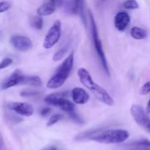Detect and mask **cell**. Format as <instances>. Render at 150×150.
Here are the masks:
<instances>
[{
	"label": "cell",
	"instance_id": "29",
	"mask_svg": "<svg viewBox=\"0 0 150 150\" xmlns=\"http://www.w3.org/2000/svg\"><path fill=\"white\" fill-rule=\"evenodd\" d=\"M49 112H50L49 107H45V108H43L40 111V115L42 116V117H45V116H46Z\"/></svg>",
	"mask_w": 150,
	"mask_h": 150
},
{
	"label": "cell",
	"instance_id": "27",
	"mask_svg": "<svg viewBox=\"0 0 150 150\" xmlns=\"http://www.w3.org/2000/svg\"><path fill=\"white\" fill-rule=\"evenodd\" d=\"M11 7V3L10 1H0V13L7 11Z\"/></svg>",
	"mask_w": 150,
	"mask_h": 150
},
{
	"label": "cell",
	"instance_id": "19",
	"mask_svg": "<svg viewBox=\"0 0 150 150\" xmlns=\"http://www.w3.org/2000/svg\"><path fill=\"white\" fill-rule=\"evenodd\" d=\"M69 47H70V43H69L68 42L67 43H66L62 48H60L59 51H57V52L54 54V56H53L52 57L53 61L58 62L59 61V60H61L64 57V55L67 53V51H68L69 50Z\"/></svg>",
	"mask_w": 150,
	"mask_h": 150
},
{
	"label": "cell",
	"instance_id": "12",
	"mask_svg": "<svg viewBox=\"0 0 150 150\" xmlns=\"http://www.w3.org/2000/svg\"><path fill=\"white\" fill-rule=\"evenodd\" d=\"M71 98L76 104L83 105L89 101V95L82 88L75 87L71 91Z\"/></svg>",
	"mask_w": 150,
	"mask_h": 150
},
{
	"label": "cell",
	"instance_id": "9",
	"mask_svg": "<svg viewBox=\"0 0 150 150\" xmlns=\"http://www.w3.org/2000/svg\"><path fill=\"white\" fill-rule=\"evenodd\" d=\"M10 42L15 49L25 52L32 48V42L29 38L23 35H13L10 38Z\"/></svg>",
	"mask_w": 150,
	"mask_h": 150
},
{
	"label": "cell",
	"instance_id": "22",
	"mask_svg": "<svg viewBox=\"0 0 150 150\" xmlns=\"http://www.w3.org/2000/svg\"><path fill=\"white\" fill-rule=\"evenodd\" d=\"M122 6L124 8L127 9V10H136L139 7V3L135 0H127V1H125L122 3Z\"/></svg>",
	"mask_w": 150,
	"mask_h": 150
},
{
	"label": "cell",
	"instance_id": "7",
	"mask_svg": "<svg viewBox=\"0 0 150 150\" xmlns=\"http://www.w3.org/2000/svg\"><path fill=\"white\" fill-rule=\"evenodd\" d=\"M130 114L138 125L150 133V118L141 105L136 104L132 105Z\"/></svg>",
	"mask_w": 150,
	"mask_h": 150
},
{
	"label": "cell",
	"instance_id": "11",
	"mask_svg": "<svg viewBox=\"0 0 150 150\" xmlns=\"http://www.w3.org/2000/svg\"><path fill=\"white\" fill-rule=\"evenodd\" d=\"M130 22V17L127 12L120 11L114 17V26L120 32H124Z\"/></svg>",
	"mask_w": 150,
	"mask_h": 150
},
{
	"label": "cell",
	"instance_id": "25",
	"mask_svg": "<svg viewBox=\"0 0 150 150\" xmlns=\"http://www.w3.org/2000/svg\"><path fill=\"white\" fill-rule=\"evenodd\" d=\"M12 63H13V59L10 57H5V58L2 59L1 61L0 62V70L7 68Z\"/></svg>",
	"mask_w": 150,
	"mask_h": 150
},
{
	"label": "cell",
	"instance_id": "14",
	"mask_svg": "<svg viewBox=\"0 0 150 150\" xmlns=\"http://www.w3.org/2000/svg\"><path fill=\"white\" fill-rule=\"evenodd\" d=\"M20 84L29 85L34 87H39L42 84V79L38 76H25L22 75Z\"/></svg>",
	"mask_w": 150,
	"mask_h": 150
},
{
	"label": "cell",
	"instance_id": "18",
	"mask_svg": "<svg viewBox=\"0 0 150 150\" xmlns=\"http://www.w3.org/2000/svg\"><path fill=\"white\" fill-rule=\"evenodd\" d=\"M29 24L32 29L36 30H41L43 27V19L41 16H34L30 18Z\"/></svg>",
	"mask_w": 150,
	"mask_h": 150
},
{
	"label": "cell",
	"instance_id": "20",
	"mask_svg": "<svg viewBox=\"0 0 150 150\" xmlns=\"http://www.w3.org/2000/svg\"><path fill=\"white\" fill-rule=\"evenodd\" d=\"M101 131H102V129L101 128L88 130V131L83 132V133L78 135V136H76L75 139H76V140H77V141L83 140V139H89L91 137H92V136H95V134H97V133H100V132H101Z\"/></svg>",
	"mask_w": 150,
	"mask_h": 150
},
{
	"label": "cell",
	"instance_id": "2",
	"mask_svg": "<svg viewBox=\"0 0 150 150\" xmlns=\"http://www.w3.org/2000/svg\"><path fill=\"white\" fill-rule=\"evenodd\" d=\"M74 63V53L71 52L62 62L46 83L47 88L57 89L62 86L70 76Z\"/></svg>",
	"mask_w": 150,
	"mask_h": 150
},
{
	"label": "cell",
	"instance_id": "28",
	"mask_svg": "<svg viewBox=\"0 0 150 150\" xmlns=\"http://www.w3.org/2000/svg\"><path fill=\"white\" fill-rule=\"evenodd\" d=\"M150 92V81L145 83L143 86H142L140 90L141 95H146L149 94Z\"/></svg>",
	"mask_w": 150,
	"mask_h": 150
},
{
	"label": "cell",
	"instance_id": "31",
	"mask_svg": "<svg viewBox=\"0 0 150 150\" xmlns=\"http://www.w3.org/2000/svg\"><path fill=\"white\" fill-rule=\"evenodd\" d=\"M42 150H57V149L55 146H49V147L45 148V149H43Z\"/></svg>",
	"mask_w": 150,
	"mask_h": 150
},
{
	"label": "cell",
	"instance_id": "13",
	"mask_svg": "<svg viewBox=\"0 0 150 150\" xmlns=\"http://www.w3.org/2000/svg\"><path fill=\"white\" fill-rule=\"evenodd\" d=\"M57 1H48L44 2L37 10V13L39 16H48L53 14L57 8Z\"/></svg>",
	"mask_w": 150,
	"mask_h": 150
},
{
	"label": "cell",
	"instance_id": "4",
	"mask_svg": "<svg viewBox=\"0 0 150 150\" xmlns=\"http://www.w3.org/2000/svg\"><path fill=\"white\" fill-rule=\"evenodd\" d=\"M89 22H90L91 35H92V40H93L92 42L94 43L95 51H96L97 54H98V57H99L100 62L101 66H102L103 70L106 73L107 76H110L109 67H108L106 57H105V52H104L103 48L102 42H101V40L99 37V33H98L96 22H95L93 14H92V13L90 10H89Z\"/></svg>",
	"mask_w": 150,
	"mask_h": 150
},
{
	"label": "cell",
	"instance_id": "30",
	"mask_svg": "<svg viewBox=\"0 0 150 150\" xmlns=\"http://www.w3.org/2000/svg\"><path fill=\"white\" fill-rule=\"evenodd\" d=\"M145 111H146V114H150V98H149V100L148 101L147 103V105H146V108Z\"/></svg>",
	"mask_w": 150,
	"mask_h": 150
},
{
	"label": "cell",
	"instance_id": "10",
	"mask_svg": "<svg viewBox=\"0 0 150 150\" xmlns=\"http://www.w3.org/2000/svg\"><path fill=\"white\" fill-rule=\"evenodd\" d=\"M23 73H21L20 70L17 69L15 70L6 79H4L1 83L0 84V89L1 90H6L10 88L16 86V85L20 84L21 79Z\"/></svg>",
	"mask_w": 150,
	"mask_h": 150
},
{
	"label": "cell",
	"instance_id": "8",
	"mask_svg": "<svg viewBox=\"0 0 150 150\" xmlns=\"http://www.w3.org/2000/svg\"><path fill=\"white\" fill-rule=\"evenodd\" d=\"M7 107L9 110L14 111L21 117H31L34 113L33 106L28 103L10 102L7 103Z\"/></svg>",
	"mask_w": 150,
	"mask_h": 150
},
{
	"label": "cell",
	"instance_id": "32",
	"mask_svg": "<svg viewBox=\"0 0 150 150\" xmlns=\"http://www.w3.org/2000/svg\"><path fill=\"white\" fill-rule=\"evenodd\" d=\"M130 150H150V149H142V148H136V149H130Z\"/></svg>",
	"mask_w": 150,
	"mask_h": 150
},
{
	"label": "cell",
	"instance_id": "3",
	"mask_svg": "<svg viewBox=\"0 0 150 150\" xmlns=\"http://www.w3.org/2000/svg\"><path fill=\"white\" fill-rule=\"evenodd\" d=\"M129 138V133L122 129H109L101 131L91 137L89 140L105 144H121Z\"/></svg>",
	"mask_w": 150,
	"mask_h": 150
},
{
	"label": "cell",
	"instance_id": "24",
	"mask_svg": "<svg viewBox=\"0 0 150 150\" xmlns=\"http://www.w3.org/2000/svg\"><path fill=\"white\" fill-rule=\"evenodd\" d=\"M40 92H37V91H33L31 90V89H26V90H23L21 92V96L24 97V98H29V97H36L38 95H40Z\"/></svg>",
	"mask_w": 150,
	"mask_h": 150
},
{
	"label": "cell",
	"instance_id": "23",
	"mask_svg": "<svg viewBox=\"0 0 150 150\" xmlns=\"http://www.w3.org/2000/svg\"><path fill=\"white\" fill-rule=\"evenodd\" d=\"M62 116L59 114H56L54 115L51 116L49 119H48V122L46 123L47 127H51V126L54 125L55 124H57L59 121L62 119Z\"/></svg>",
	"mask_w": 150,
	"mask_h": 150
},
{
	"label": "cell",
	"instance_id": "21",
	"mask_svg": "<svg viewBox=\"0 0 150 150\" xmlns=\"http://www.w3.org/2000/svg\"><path fill=\"white\" fill-rule=\"evenodd\" d=\"M79 13L80 14L82 22L85 26H87V23H86V12H85V1H79Z\"/></svg>",
	"mask_w": 150,
	"mask_h": 150
},
{
	"label": "cell",
	"instance_id": "5",
	"mask_svg": "<svg viewBox=\"0 0 150 150\" xmlns=\"http://www.w3.org/2000/svg\"><path fill=\"white\" fill-rule=\"evenodd\" d=\"M68 92H59L52 93L45 97V103L48 105L60 108L67 114L75 111V105L67 99Z\"/></svg>",
	"mask_w": 150,
	"mask_h": 150
},
{
	"label": "cell",
	"instance_id": "17",
	"mask_svg": "<svg viewBox=\"0 0 150 150\" xmlns=\"http://www.w3.org/2000/svg\"><path fill=\"white\" fill-rule=\"evenodd\" d=\"M126 146L136 148H142V149H150V141L146 139H139V140H136L127 144Z\"/></svg>",
	"mask_w": 150,
	"mask_h": 150
},
{
	"label": "cell",
	"instance_id": "6",
	"mask_svg": "<svg viewBox=\"0 0 150 150\" xmlns=\"http://www.w3.org/2000/svg\"><path fill=\"white\" fill-rule=\"evenodd\" d=\"M62 23L59 20H56L51 26L44 38L43 48L45 49H50L58 42L61 38Z\"/></svg>",
	"mask_w": 150,
	"mask_h": 150
},
{
	"label": "cell",
	"instance_id": "15",
	"mask_svg": "<svg viewBox=\"0 0 150 150\" xmlns=\"http://www.w3.org/2000/svg\"><path fill=\"white\" fill-rule=\"evenodd\" d=\"M64 13L68 15H76L79 13V1H62Z\"/></svg>",
	"mask_w": 150,
	"mask_h": 150
},
{
	"label": "cell",
	"instance_id": "16",
	"mask_svg": "<svg viewBox=\"0 0 150 150\" xmlns=\"http://www.w3.org/2000/svg\"><path fill=\"white\" fill-rule=\"evenodd\" d=\"M130 35L135 40H143L147 36V32L145 29L139 26H134L130 31Z\"/></svg>",
	"mask_w": 150,
	"mask_h": 150
},
{
	"label": "cell",
	"instance_id": "1",
	"mask_svg": "<svg viewBox=\"0 0 150 150\" xmlns=\"http://www.w3.org/2000/svg\"><path fill=\"white\" fill-rule=\"evenodd\" d=\"M78 76L81 83L90 91L91 93L94 95L95 98L100 102L108 105L112 106L114 104V100L110 94L104 88L95 83L92 79L90 73L84 67H81L78 70Z\"/></svg>",
	"mask_w": 150,
	"mask_h": 150
},
{
	"label": "cell",
	"instance_id": "26",
	"mask_svg": "<svg viewBox=\"0 0 150 150\" xmlns=\"http://www.w3.org/2000/svg\"><path fill=\"white\" fill-rule=\"evenodd\" d=\"M68 115L70 116V118L73 120L74 122H76V124H79V125H81L83 123V120L79 117V114L77 113H76V111H73V112L70 113V114H68Z\"/></svg>",
	"mask_w": 150,
	"mask_h": 150
}]
</instances>
